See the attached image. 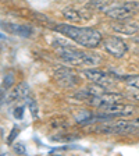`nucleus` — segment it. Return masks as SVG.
<instances>
[{"instance_id": "obj_1", "label": "nucleus", "mask_w": 139, "mask_h": 156, "mask_svg": "<svg viewBox=\"0 0 139 156\" xmlns=\"http://www.w3.org/2000/svg\"><path fill=\"white\" fill-rule=\"evenodd\" d=\"M56 32L67 36L70 41L78 43L85 49H95L100 45L102 34L91 27H78L72 24H54L52 27Z\"/></svg>"}, {"instance_id": "obj_4", "label": "nucleus", "mask_w": 139, "mask_h": 156, "mask_svg": "<svg viewBox=\"0 0 139 156\" xmlns=\"http://www.w3.org/2000/svg\"><path fill=\"white\" fill-rule=\"evenodd\" d=\"M82 74H84V77L86 78L88 81H91L97 85H102L103 88L113 87L117 80V77H114L113 74L106 73L103 70H99V68H85Z\"/></svg>"}, {"instance_id": "obj_20", "label": "nucleus", "mask_w": 139, "mask_h": 156, "mask_svg": "<svg viewBox=\"0 0 139 156\" xmlns=\"http://www.w3.org/2000/svg\"><path fill=\"white\" fill-rule=\"evenodd\" d=\"M77 2H92V0H77Z\"/></svg>"}, {"instance_id": "obj_7", "label": "nucleus", "mask_w": 139, "mask_h": 156, "mask_svg": "<svg viewBox=\"0 0 139 156\" xmlns=\"http://www.w3.org/2000/svg\"><path fill=\"white\" fill-rule=\"evenodd\" d=\"M54 80L61 88H74L78 85L79 78L77 73L68 67H60L54 71Z\"/></svg>"}, {"instance_id": "obj_2", "label": "nucleus", "mask_w": 139, "mask_h": 156, "mask_svg": "<svg viewBox=\"0 0 139 156\" xmlns=\"http://www.w3.org/2000/svg\"><path fill=\"white\" fill-rule=\"evenodd\" d=\"M57 55L63 62L68 63L78 67H91L97 66L102 62V58L97 55H91L81 49H77L74 46H64V48H57Z\"/></svg>"}, {"instance_id": "obj_16", "label": "nucleus", "mask_w": 139, "mask_h": 156, "mask_svg": "<svg viewBox=\"0 0 139 156\" xmlns=\"http://www.w3.org/2000/svg\"><path fill=\"white\" fill-rule=\"evenodd\" d=\"M13 149H14V152H16L17 155H25V153H26L25 145H24V144H21V142H17L16 145L13 146Z\"/></svg>"}, {"instance_id": "obj_11", "label": "nucleus", "mask_w": 139, "mask_h": 156, "mask_svg": "<svg viewBox=\"0 0 139 156\" xmlns=\"http://www.w3.org/2000/svg\"><path fill=\"white\" fill-rule=\"evenodd\" d=\"M28 94H29V85L26 84V82H21V84H18L13 91L9 94V96H7V103H11V102H14V101L26 98Z\"/></svg>"}, {"instance_id": "obj_9", "label": "nucleus", "mask_w": 139, "mask_h": 156, "mask_svg": "<svg viewBox=\"0 0 139 156\" xmlns=\"http://www.w3.org/2000/svg\"><path fill=\"white\" fill-rule=\"evenodd\" d=\"M2 28L9 34H13V35H18V36H31L33 32V29L28 25H19V24H13V23H2L0 24Z\"/></svg>"}, {"instance_id": "obj_18", "label": "nucleus", "mask_w": 139, "mask_h": 156, "mask_svg": "<svg viewBox=\"0 0 139 156\" xmlns=\"http://www.w3.org/2000/svg\"><path fill=\"white\" fill-rule=\"evenodd\" d=\"M130 96L132 98V99H135L136 102H139V88H136V89H131Z\"/></svg>"}, {"instance_id": "obj_10", "label": "nucleus", "mask_w": 139, "mask_h": 156, "mask_svg": "<svg viewBox=\"0 0 139 156\" xmlns=\"http://www.w3.org/2000/svg\"><path fill=\"white\" fill-rule=\"evenodd\" d=\"M111 29L114 32H118V34H123V35H128V36H134L135 34L139 32V27L136 24L132 23H127V21H121V23H117L111 25Z\"/></svg>"}, {"instance_id": "obj_12", "label": "nucleus", "mask_w": 139, "mask_h": 156, "mask_svg": "<svg viewBox=\"0 0 139 156\" xmlns=\"http://www.w3.org/2000/svg\"><path fill=\"white\" fill-rule=\"evenodd\" d=\"M61 14L67 21H72V23H79V21H82V20L85 18L84 13H82L81 10L74 9V7H71V6L64 7L63 11H61Z\"/></svg>"}, {"instance_id": "obj_6", "label": "nucleus", "mask_w": 139, "mask_h": 156, "mask_svg": "<svg viewBox=\"0 0 139 156\" xmlns=\"http://www.w3.org/2000/svg\"><path fill=\"white\" fill-rule=\"evenodd\" d=\"M100 114H107L110 117H121V116H131V114L135 113L136 107L132 105H124L120 102H116V103H110V105H104V106L97 107Z\"/></svg>"}, {"instance_id": "obj_5", "label": "nucleus", "mask_w": 139, "mask_h": 156, "mask_svg": "<svg viewBox=\"0 0 139 156\" xmlns=\"http://www.w3.org/2000/svg\"><path fill=\"white\" fill-rule=\"evenodd\" d=\"M103 43V48L109 55H111L113 57L121 58L125 56V53L128 52V45L125 43V41L118 36H106V38H102V42Z\"/></svg>"}, {"instance_id": "obj_3", "label": "nucleus", "mask_w": 139, "mask_h": 156, "mask_svg": "<svg viewBox=\"0 0 139 156\" xmlns=\"http://www.w3.org/2000/svg\"><path fill=\"white\" fill-rule=\"evenodd\" d=\"M107 17H110L117 21L130 20L139 13V2H123V3H114L111 7L104 11Z\"/></svg>"}, {"instance_id": "obj_14", "label": "nucleus", "mask_w": 139, "mask_h": 156, "mask_svg": "<svg viewBox=\"0 0 139 156\" xmlns=\"http://www.w3.org/2000/svg\"><path fill=\"white\" fill-rule=\"evenodd\" d=\"M116 3L114 0H92L91 6H93L95 9L102 10V11H106L109 7H111L113 4Z\"/></svg>"}, {"instance_id": "obj_15", "label": "nucleus", "mask_w": 139, "mask_h": 156, "mask_svg": "<svg viewBox=\"0 0 139 156\" xmlns=\"http://www.w3.org/2000/svg\"><path fill=\"white\" fill-rule=\"evenodd\" d=\"M28 107H29V110H31V113H32V117L36 119L38 117V105H36V102L33 101L32 98L28 99Z\"/></svg>"}, {"instance_id": "obj_19", "label": "nucleus", "mask_w": 139, "mask_h": 156, "mask_svg": "<svg viewBox=\"0 0 139 156\" xmlns=\"http://www.w3.org/2000/svg\"><path fill=\"white\" fill-rule=\"evenodd\" d=\"M14 116L17 117V119H23L24 116V107H18V109H16V112H14Z\"/></svg>"}, {"instance_id": "obj_17", "label": "nucleus", "mask_w": 139, "mask_h": 156, "mask_svg": "<svg viewBox=\"0 0 139 156\" xmlns=\"http://www.w3.org/2000/svg\"><path fill=\"white\" fill-rule=\"evenodd\" d=\"M18 133H19V128H17V127H14L13 130H11V135L9 136V144H13L14 138H16V136L18 135Z\"/></svg>"}, {"instance_id": "obj_13", "label": "nucleus", "mask_w": 139, "mask_h": 156, "mask_svg": "<svg viewBox=\"0 0 139 156\" xmlns=\"http://www.w3.org/2000/svg\"><path fill=\"white\" fill-rule=\"evenodd\" d=\"M120 81H123L127 87H130L131 89H136L139 88V74L135 75H124V77L118 78Z\"/></svg>"}, {"instance_id": "obj_8", "label": "nucleus", "mask_w": 139, "mask_h": 156, "mask_svg": "<svg viewBox=\"0 0 139 156\" xmlns=\"http://www.w3.org/2000/svg\"><path fill=\"white\" fill-rule=\"evenodd\" d=\"M121 99H124V95L120 92H102V94L96 95V96H92L89 99H86V103L91 105L93 107H100L104 105H110V103H116V102H120Z\"/></svg>"}]
</instances>
